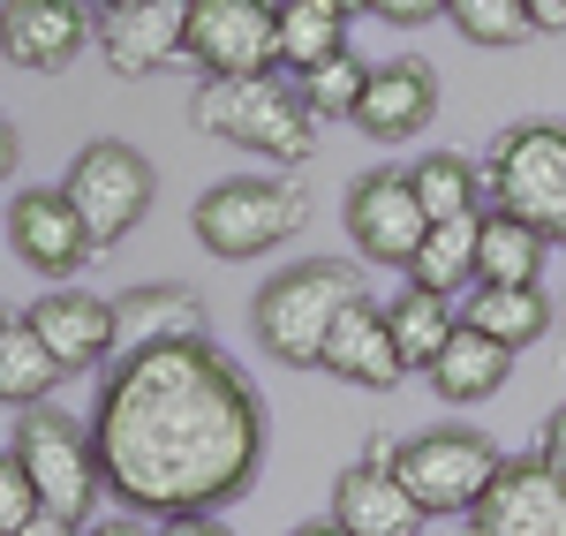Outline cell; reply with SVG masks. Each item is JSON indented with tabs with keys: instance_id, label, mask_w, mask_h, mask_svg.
I'll use <instances>...</instances> for the list:
<instances>
[{
	"instance_id": "6da1fadb",
	"label": "cell",
	"mask_w": 566,
	"mask_h": 536,
	"mask_svg": "<svg viewBox=\"0 0 566 536\" xmlns=\"http://www.w3.org/2000/svg\"><path fill=\"white\" fill-rule=\"evenodd\" d=\"M91 446L106 492L129 514H219L264 469V401L212 348V333L151 340L106 362L91 401Z\"/></svg>"
},
{
	"instance_id": "7a4b0ae2",
	"label": "cell",
	"mask_w": 566,
	"mask_h": 536,
	"mask_svg": "<svg viewBox=\"0 0 566 536\" xmlns=\"http://www.w3.org/2000/svg\"><path fill=\"white\" fill-rule=\"evenodd\" d=\"M189 122L219 144H242L258 159H280V167H303L317 151V122L295 98V76L264 69V76H197L189 91Z\"/></svg>"
},
{
	"instance_id": "3957f363",
	"label": "cell",
	"mask_w": 566,
	"mask_h": 536,
	"mask_svg": "<svg viewBox=\"0 0 566 536\" xmlns=\"http://www.w3.org/2000/svg\"><path fill=\"white\" fill-rule=\"evenodd\" d=\"M355 295H363V280L340 258H295V265H280L258 287V303H250L258 348L272 362H287V370H317L325 340H333V325H340V311H348Z\"/></svg>"
},
{
	"instance_id": "277c9868",
	"label": "cell",
	"mask_w": 566,
	"mask_h": 536,
	"mask_svg": "<svg viewBox=\"0 0 566 536\" xmlns=\"http://www.w3.org/2000/svg\"><path fill=\"white\" fill-rule=\"evenodd\" d=\"M310 227V197L303 181H280V175H234L212 181L197 204H189V234L212 250L219 265H250L264 250L295 242Z\"/></svg>"
},
{
	"instance_id": "5b68a950",
	"label": "cell",
	"mask_w": 566,
	"mask_h": 536,
	"mask_svg": "<svg viewBox=\"0 0 566 536\" xmlns=\"http://www.w3.org/2000/svg\"><path fill=\"white\" fill-rule=\"evenodd\" d=\"M8 453L23 461V476H31V492H39L45 514H61V522H98L106 469H98V446H91V423H76V416H61L53 401H39V408H23Z\"/></svg>"
},
{
	"instance_id": "8992f818",
	"label": "cell",
	"mask_w": 566,
	"mask_h": 536,
	"mask_svg": "<svg viewBox=\"0 0 566 536\" xmlns=\"http://www.w3.org/2000/svg\"><path fill=\"white\" fill-rule=\"evenodd\" d=\"M483 189H491V204H506L528 227H544L552 250H566V129L559 122L499 129L491 159H483Z\"/></svg>"
},
{
	"instance_id": "52a82bcc",
	"label": "cell",
	"mask_w": 566,
	"mask_h": 536,
	"mask_svg": "<svg viewBox=\"0 0 566 536\" xmlns=\"http://www.w3.org/2000/svg\"><path fill=\"white\" fill-rule=\"evenodd\" d=\"M499 461L506 453L491 446L483 431H469V423H438V431H416V439H392V476L423 506V522L469 514L483 498V484L499 476Z\"/></svg>"
},
{
	"instance_id": "ba28073f",
	"label": "cell",
	"mask_w": 566,
	"mask_h": 536,
	"mask_svg": "<svg viewBox=\"0 0 566 536\" xmlns=\"http://www.w3.org/2000/svg\"><path fill=\"white\" fill-rule=\"evenodd\" d=\"M61 189H69V204H76V220H84L91 242L114 250V242H129L136 227H144L151 197H159V175H151V159H144L136 144L98 136V144H84V151L69 159Z\"/></svg>"
},
{
	"instance_id": "9c48e42d",
	"label": "cell",
	"mask_w": 566,
	"mask_h": 536,
	"mask_svg": "<svg viewBox=\"0 0 566 536\" xmlns=\"http://www.w3.org/2000/svg\"><path fill=\"white\" fill-rule=\"evenodd\" d=\"M181 61H197V76L280 69V0H189Z\"/></svg>"
},
{
	"instance_id": "30bf717a",
	"label": "cell",
	"mask_w": 566,
	"mask_h": 536,
	"mask_svg": "<svg viewBox=\"0 0 566 536\" xmlns=\"http://www.w3.org/2000/svg\"><path fill=\"white\" fill-rule=\"evenodd\" d=\"M469 536H566V476L544 453H506L469 506Z\"/></svg>"
},
{
	"instance_id": "8fae6325",
	"label": "cell",
	"mask_w": 566,
	"mask_h": 536,
	"mask_svg": "<svg viewBox=\"0 0 566 536\" xmlns=\"http://www.w3.org/2000/svg\"><path fill=\"white\" fill-rule=\"evenodd\" d=\"M348 242L363 265H386V272H408V258H416V242L431 234V220H423V204H416V189H408V175L400 167H370V175L348 189Z\"/></svg>"
},
{
	"instance_id": "7c38bea8",
	"label": "cell",
	"mask_w": 566,
	"mask_h": 536,
	"mask_svg": "<svg viewBox=\"0 0 566 536\" xmlns=\"http://www.w3.org/2000/svg\"><path fill=\"white\" fill-rule=\"evenodd\" d=\"M8 250H15V265H31L39 280H76L98 258V242L84 234L69 189H23L8 204Z\"/></svg>"
},
{
	"instance_id": "4fadbf2b",
	"label": "cell",
	"mask_w": 566,
	"mask_h": 536,
	"mask_svg": "<svg viewBox=\"0 0 566 536\" xmlns=\"http://www.w3.org/2000/svg\"><path fill=\"white\" fill-rule=\"evenodd\" d=\"M91 45V0H0V61L61 76Z\"/></svg>"
},
{
	"instance_id": "5bb4252c",
	"label": "cell",
	"mask_w": 566,
	"mask_h": 536,
	"mask_svg": "<svg viewBox=\"0 0 566 536\" xmlns=\"http://www.w3.org/2000/svg\"><path fill=\"white\" fill-rule=\"evenodd\" d=\"M333 522L348 536H423V506L392 476V439H370V453L333 476Z\"/></svg>"
},
{
	"instance_id": "9a60e30c",
	"label": "cell",
	"mask_w": 566,
	"mask_h": 536,
	"mask_svg": "<svg viewBox=\"0 0 566 536\" xmlns=\"http://www.w3.org/2000/svg\"><path fill=\"white\" fill-rule=\"evenodd\" d=\"M31 325H39V340L61 356V370L76 378L91 362H114L122 356V317H114V295H91V287H53L31 303Z\"/></svg>"
},
{
	"instance_id": "2e32d148",
	"label": "cell",
	"mask_w": 566,
	"mask_h": 536,
	"mask_svg": "<svg viewBox=\"0 0 566 536\" xmlns=\"http://www.w3.org/2000/svg\"><path fill=\"white\" fill-rule=\"evenodd\" d=\"M181 31H189V0H129V8H106L98 15L106 69L129 76V84H144L167 61H181Z\"/></svg>"
},
{
	"instance_id": "e0dca14e",
	"label": "cell",
	"mask_w": 566,
	"mask_h": 536,
	"mask_svg": "<svg viewBox=\"0 0 566 536\" xmlns=\"http://www.w3.org/2000/svg\"><path fill=\"white\" fill-rule=\"evenodd\" d=\"M438 122V76L423 61H370V84L355 106V129L370 144H408Z\"/></svg>"
},
{
	"instance_id": "ac0fdd59",
	"label": "cell",
	"mask_w": 566,
	"mask_h": 536,
	"mask_svg": "<svg viewBox=\"0 0 566 536\" xmlns=\"http://www.w3.org/2000/svg\"><path fill=\"white\" fill-rule=\"evenodd\" d=\"M317 370H333V378H348L363 393H392L400 378H408V362L392 348V325H386V303H370V295H355L340 325H333V340H325V362Z\"/></svg>"
},
{
	"instance_id": "d6986e66",
	"label": "cell",
	"mask_w": 566,
	"mask_h": 536,
	"mask_svg": "<svg viewBox=\"0 0 566 536\" xmlns=\"http://www.w3.org/2000/svg\"><path fill=\"white\" fill-rule=\"evenodd\" d=\"M423 378H431V393L446 408H483L506 378H514V348H506V340H491V333H476V325L461 317V325H453V340L438 348V362L423 370Z\"/></svg>"
},
{
	"instance_id": "ffe728a7",
	"label": "cell",
	"mask_w": 566,
	"mask_h": 536,
	"mask_svg": "<svg viewBox=\"0 0 566 536\" xmlns=\"http://www.w3.org/2000/svg\"><path fill=\"white\" fill-rule=\"evenodd\" d=\"M544 258H552V234L528 227L522 212L491 204L476 220V287H536L544 280Z\"/></svg>"
},
{
	"instance_id": "44dd1931",
	"label": "cell",
	"mask_w": 566,
	"mask_h": 536,
	"mask_svg": "<svg viewBox=\"0 0 566 536\" xmlns=\"http://www.w3.org/2000/svg\"><path fill=\"white\" fill-rule=\"evenodd\" d=\"M114 317H122V356L129 348H151V340H189V333H205V303H197V287H122L114 295Z\"/></svg>"
},
{
	"instance_id": "7402d4cb",
	"label": "cell",
	"mask_w": 566,
	"mask_h": 536,
	"mask_svg": "<svg viewBox=\"0 0 566 536\" xmlns=\"http://www.w3.org/2000/svg\"><path fill=\"white\" fill-rule=\"evenodd\" d=\"M476 220L483 212H469V220H438L423 242H416V258H408V287H431V295H469L476 287Z\"/></svg>"
},
{
	"instance_id": "603a6c76",
	"label": "cell",
	"mask_w": 566,
	"mask_h": 536,
	"mask_svg": "<svg viewBox=\"0 0 566 536\" xmlns=\"http://www.w3.org/2000/svg\"><path fill=\"white\" fill-rule=\"evenodd\" d=\"M461 317L522 356V348H536V340L552 333V295H544V280H536V287H469Z\"/></svg>"
},
{
	"instance_id": "cb8c5ba5",
	"label": "cell",
	"mask_w": 566,
	"mask_h": 536,
	"mask_svg": "<svg viewBox=\"0 0 566 536\" xmlns=\"http://www.w3.org/2000/svg\"><path fill=\"white\" fill-rule=\"evenodd\" d=\"M61 378H69V370H61V356L39 340V325H31V317H15V325L0 333V408H15V416H23V408H39Z\"/></svg>"
},
{
	"instance_id": "d4e9b609",
	"label": "cell",
	"mask_w": 566,
	"mask_h": 536,
	"mask_svg": "<svg viewBox=\"0 0 566 536\" xmlns=\"http://www.w3.org/2000/svg\"><path fill=\"white\" fill-rule=\"evenodd\" d=\"M386 325H392V348H400V362H408V370H431L438 348L453 340L461 311H453L446 295H431V287H400V295L386 303Z\"/></svg>"
},
{
	"instance_id": "484cf974",
	"label": "cell",
	"mask_w": 566,
	"mask_h": 536,
	"mask_svg": "<svg viewBox=\"0 0 566 536\" xmlns=\"http://www.w3.org/2000/svg\"><path fill=\"white\" fill-rule=\"evenodd\" d=\"M333 53H348V15L333 0H280V69L303 76Z\"/></svg>"
},
{
	"instance_id": "4316f807",
	"label": "cell",
	"mask_w": 566,
	"mask_h": 536,
	"mask_svg": "<svg viewBox=\"0 0 566 536\" xmlns=\"http://www.w3.org/2000/svg\"><path fill=\"white\" fill-rule=\"evenodd\" d=\"M408 189H416V204H423L431 227L483 212V167H469L461 151H423V159L408 167Z\"/></svg>"
},
{
	"instance_id": "83f0119b",
	"label": "cell",
	"mask_w": 566,
	"mask_h": 536,
	"mask_svg": "<svg viewBox=\"0 0 566 536\" xmlns=\"http://www.w3.org/2000/svg\"><path fill=\"white\" fill-rule=\"evenodd\" d=\"M363 84H370V61L363 53H333V61H317L295 76V98L310 106V122H355V106H363Z\"/></svg>"
},
{
	"instance_id": "f1b7e54d",
	"label": "cell",
	"mask_w": 566,
	"mask_h": 536,
	"mask_svg": "<svg viewBox=\"0 0 566 536\" xmlns=\"http://www.w3.org/2000/svg\"><path fill=\"white\" fill-rule=\"evenodd\" d=\"M446 23H453L469 45H491V53H506V45H528V39H536L528 0H446Z\"/></svg>"
},
{
	"instance_id": "f546056e",
	"label": "cell",
	"mask_w": 566,
	"mask_h": 536,
	"mask_svg": "<svg viewBox=\"0 0 566 536\" xmlns=\"http://www.w3.org/2000/svg\"><path fill=\"white\" fill-rule=\"evenodd\" d=\"M31 514H39V492H31L23 461H15V453H0V536H15Z\"/></svg>"
},
{
	"instance_id": "4dcf8cb0",
	"label": "cell",
	"mask_w": 566,
	"mask_h": 536,
	"mask_svg": "<svg viewBox=\"0 0 566 536\" xmlns=\"http://www.w3.org/2000/svg\"><path fill=\"white\" fill-rule=\"evenodd\" d=\"M370 15H378V23H392V31H423V23H438V15H446V0H370Z\"/></svg>"
},
{
	"instance_id": "1f68e13d",
	"label": "cell",
	"mask_w": 566,
	"mask_h": 536,
	"mask_svg": "<svg viewBox=\"0 0 566 536\" xmlns=\"http://www.w3.org/2000/svg\"><path fill=\"white\" fill-rule=\"evenodd\" d=\"M159 536H234V529H227L219 514H167V522H159Z\"/></svg>"
},
{
	"instance_id": "d6a6232c",
	"label": "cell",
	"mask_w": 566,
	"mask_h": 536,
	"mask_svg": "<svg viewBox=\"0 0 566 536\" xmlns=\"http://www.w3.org/2000/svg\"><path fill=\"white\" fill-rule=\"evenodd\" d=\"M84 536H159L151 514H114V522H84Z\"/></svg>"
},
{
	"instance_id": "836d02e7",
	"label": "cell",
	"mask_w": 566,
	"mask_h": 536,
	"mask_svg": "<svg viewBox=\"0 0 566 536\" xmlns=\"http://www.w3.org/2000/svg\"><path fill=\"white\" fill-rule=\"evenodd\" d=\"M536 453H544V461H552V469L566 476V408H552V423H544V439H536Z\"/></svg>"
},
{
	"instance_id": "e575fe53",
	"label": "cell",
	"mask_w": 566,
	"mask_h": 536,
	"mask_svg": "<svg viewBox=\"0 0 566 536\" xmlns=\"http://www.w3.org/2000/svg\"><path fill=\"white\" fill-rule=\"evenodd\" d=\"M15 536H84V522H61V514H45V506H39V514H31Z\"/></svg>"
},
{
	"instance_id": "d590c367",
	"label": "cell",
	"mask_w": 566,
	"mask_h": 536,
	"mask_svg": "<svg viewBox=\"0 0 566 536\" xmlns=\"http://www.w3.org/2000/svg\"><path fill=\"white\" fill-rule=\"evenodd\" d=\"M15 175V129H8V114H0V181Z\"/></svg>"
},
{
	"instance_id": "8d00e7d4",
	"label": "cell",
	"mask_w": 566,
	"mask_h": 536,
	"mask_svg": "<svg viewBox=\"0 0 566 536\" xmlns=\"http://www.w3.org/2000/svg\"><path fill=\"white\" fill-rule=\"evenodd\" d=\"M287 536H348V529H340V522L325 514V522H303V529H287Z\"/></svg>"
},
{
	"instance_id": "74e56055",
	"label": "cell",
	"mask_w": 566,
	"mask_h": 536,
	"mask_svg": "<svg viewBox=\"0 0 566 536\" xmlns=\"http://www.w3.org/2000/svg\"><path fill=\"white\" fill-rule=\"evenodd\" d=\"M333 8H340L348 23H355V15H370V0H333Z\"/></svg>"
},
{
	"instance_id": "f35d334b",
	"label": "cell",
	"mask_w": 566,
	"mask_h": 536,
	"mask_svg": "<svg viewBox=\"0 0 566 536\" xmlns=\"http://www.w3.org/2000/svg\"><path fill=\"white\" fill-rule=\"evenodd\" d=\"M91 8H98V15H106V8H129V0H91Z\"/></svg>"
},
{
	"instance_id": "ab89813d",
	"label": "cell",
	"mask_w": 566,
	"mask_h": 536,
	"mask_svg": "<svg viewBox=\"0 0 566 536\" xmlns=\"http://www.w3.org/2000/svg\"><path fill=\"white\" fill-rule=\"evenodd\" d=\"M8 325H15V317H8V311H0V333H8Z\"/></svg>"
}]
</instances>
